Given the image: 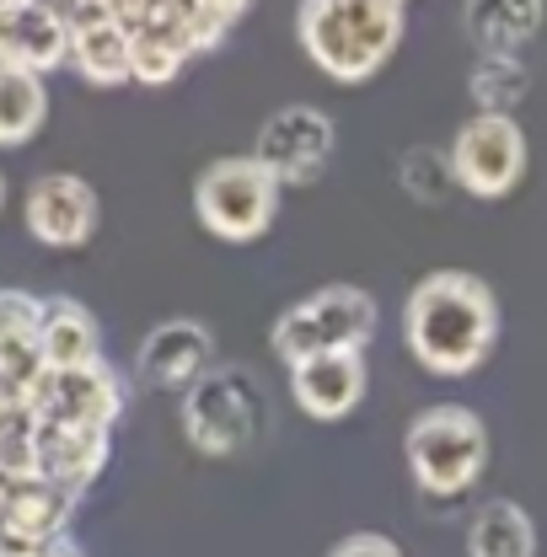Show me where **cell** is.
Returning a JSON list of instances; mask_svg holds the SVG:
<instances>
[{"mask_svg": "<svg viewBox=\"0 0 547 557\" xmlns=\"http://www.w3.org/2000/svg\"><path fill=\"white\" fill-rule=\"evenodd\" d=\"M403 338L429 375H473L499 344V300L478 274L440 269L413 284Z\"/></svg>", "mask_w": 547, "mask_h": 557, "instance_id": "1", "label": "cell"}, {"mask_svg": "<svg viewBox=\"0 0 547 557\" xmlns=\"http://www.w3.org/2000/svg\"><path fill=\"white\" fill-rule=\"evenodd\" d=\"M306 60L333 81H365L403 38V0H301L295 16Z\"/></svg>", "mask_w": 547, "mask_h": 557, "instance_id": "2", "label": "cell"}, {"mask_svg": "<svg viewBox=\"0 0 547 557\" xmlns=\"http://www.w3.org/2000/svg\"><path fill=\"white\" fill-rule=\"evenodd\" d=\"M403 450H409L413 483L424 493L457 498L478 483L483 467H488V429L473 408L446 403V408H429V413L413 418Z\"/></svg>", "mask_w": 547, "mask_h": 557, "instance_id": "3", "label": "cell"}, {"mask_svg": "<svg viewBox=\"0 0 547 557\" xmlns=\"http://www.w3.org/2000/svg\"><path fill=\"white\" fill-rule=\"evenodd\" d=\"M370 333H376V300L354 284H328L274 322V354L284 364H301L328 348H365Z\"/></svg>", "mask_w": 547, "mask_h": 557, "instance_id": "4", "label": "cell"}, {"mask_svg": "<svg viewBox=\"0 0 547 557\" xmlns=\"http://www.w3.org/2000/svg\"><path fill=\"white\" fill-rule=\"evenodd\" d=\"M194 209L199 225L220 242H258L274 225L279 209V183L253 161V156H226L199 172L194 183Z\"/></svg>", "mask_w": 547, "mask_h": 557, "instance_id": "5", "label": "cell"}, {"mask_svg": "<svg viewBox=\"0 0 547 557\" xmlns=\"http://www.w3.org/2000/svg\"><path fill=\"white\" fill-rule=\"evenodd\" d=\"M264 423V392L247 370H209L189 386L183 429L205 456H236L258 440Z\"/></svg>", "mask_w": 547, "mask_h": 557, "instance_id": "6", "label": "cell"}, {"mask_svg": "<svg viewBox=\"0 0 547 557\" xmlns=\"http://www.w3.org/2000/svg\"><path fill=\"white\" fill-rule=\"evenodd\" d=\"M451 172L457 188H467L473 199H505L521 177H526V135L515 119H494L478 113L467 119L451 139Z\"/></svg>", "mask_w": 547, "mask_h": 557, "instance_id": "7", "label": "cell"}, {"mask_svg": "<svg viewBox=\"0 0 547 557\" xmlns=\"http://www.w3.org/2000/svg\"><path fill=\"white\" fill-rule=\"evenodd\" d=\"M328 156H333V119L323 108H306V102L269 113V124L258 129V150H253V161L279 188L317 183Z\"/></svg>", "mask_w": 547, "mask_h": 557, "instance_id": "8", "label": "cell"}, {"mask_svg": "<svg viewBox=\"0 0 547 557\" xmlns=\"http://www.w3.org/2000/svg\"><path fill=\"white\" fill-rule=\"evenodd\" d=\"M33 413L44 423H75V429H113L124 413V381L97 359L81 370H49L33 392Z\"/></svg>", "mask_w": 547, "mask_h": 557, "instance_id": "9", "label": "cell"}, {"mask_svg": "<svg viewBox=\"0 0 547 557\" xmlns=\"http://www.w3.org/2000/svg\"><path fill=\"white\" fill-rule=\"evenodd\" d=\"M27 231L44 247H81V242H92V231H97V194H92V183L70 177V172L33 177V188H27Z\"/></svg>", "mask_w": 547, "mask_h": 557, "instance_id": "10", "label": "cell"}, {"mask_svg": "<svg viewBox=\"0 0 547 557\" xmlns=\"http://www.w3.org/2000/svg\"><path fill=\"white\" fill-rule=\"evenodd\" d=\"M290 397L301 403V413L323 418H349L365 397V359L360 348H328V354H312L301 364H290Z\"/></svg>", "mask_w": 547, "mask_h": 557, "instance_id": "11", "label": "cell"}, {"mask_svg": "<svg viewBox=\"0 0 547 557\" xmlns=\"http://www.w3.org/2000/svg\"><path fill=\"white\" fill-rule=\"evenodd\" d=\"M70 60V33L38 0H0V70L49 75Z\"/></svg>", "mask_w": 547, "mask_h": 557, "instance_id": "12", "label": "cell"}, {"mask_svg": "<svg viewBox=\"0 0 547 557\" xmlns=\"http://www.w3.org/2000/svg\"><path fill=\"white\" fill-rule=\"evenodd\" d=\"M209 359H215L209 327L178 317V322L150 327V338L139 344V381L156 392H178V386H194L199 375H209Z\"/></svg>", "mask_w": 547, "mask_h": 557, "instance_id": "13", "label": "cell"}, {"mask_svg": "<svg viewBox=\"0 0 547 557\" xmlns=\"http://www.w3.org/2000/svg\"><path fill=\"white\" fill-rule=\"evenodd\" d=\"M108 467V429H75L38 418V478L70 487L75 498Z\"/></svg>", "mask_w": 547, "mask_h": 557, "instance_id": "14", "label": "cell"}, {"mask_svg": "<svg viewBox=\"0 0 547 557\" xmlns=\"http://www.w3.org/2000/svg\"><path fill=\"white\" fill-rule=\"evenodd\" d=\"M75 515V493L49 478H22L11 483L5 504H0V525L5 531H22L27 542H60Z\"/></svg>", "mask_w": 547, "mask_h": 557, "instance_id": "15", "label": "cell"}, {"mask_svg": "<svg viewBox=\"0 0 547 557\" xmlns=\"http://www.w3.org/2000/svg\"><path fill=\"white\" fill-rule=\"evenodd\" d=\"M462 16L478 54H521L543 27V0H467Z\"/></svg>", "mask_w": 547, "mask_h": 557, "instance_id": "16", "label": "cell"}, {"mask_svg": "<svg viewBox=\"0 0 547 557\" xmlns=\"http://www.w3.org/2000/svg\"><path fill=\"white\" fill-rule=\"evenodd\" d=\"M38 348H44V364L49 370H81V364H97V322L86 306H75L65 295L44 300V322H38Z\"/></svg>", "mask_w": 547, "mask_h": 557, "instance_id": "17", "label": "cell"}, {"mask_svg": "<svg viewBox=\"0 0 547 557\" xmlns=\"http://www.w3.org/2000/svg\"><path fill=\"white\" fill-rule=\"evenodd\" d=\"M467 557H537V525L521 504L494 498L467 525Z\"/></svg>", "mask_w": 547, "mask_h": 557, "instance_id": "18", "label": "cell"}, {"mask_svg": "<svg viewBox=\"0 0 547 557\" xmlns=\"http://www.w3.org/2000/svg\"><path fill=\"white\" fill-rule=\"evenodd\" d=\"M70 65L81 70L92 86H119V81H130V33L113 27V22L75 27V33H70Z\"/></svg>", "mask_w": 547, "mask_h": 557, "instance_id": "19", "label": "cell"}, {"mask_svg": "<svg viewBox=\"0 0 547 557\" xmlns=\"http://www.w3.org/2000/svg\"><path fill=\"white\" fill-rule=\"evenodd\" d=\"M49 119V86L27 70H0V145H27Z\"/></svg>", "mask_w": 547, "mask_h": 557, "instance_id": "20", "label": "cell"}, {"mask_svg": "<svg viewBox=\"0 0 547 557\" xmlns=\"http://www.w3.org/2000/svg\"><path fill=\"white\" fill-rule=\"evenodd\" d=\"M526 91H532V70L521 65L515 54H483L478 70H473V102H478V113L510 119Z\"/></svg>", "mask_w": 547, "mask_h": 557, "instance_id": "21", "label": "cell"}, {"mask_svg": "<svg viewBox=\"0 0 547 557\" xmlns=\"http://www.w3.org/2000/svg\"><path fill=\"white\" fill-rule=\"evenodd\" d=\"M0 472L11 483L38 478V413H33V403L0 397Z\"/></svg>", "mask_w": 547, "mask_h": 557, "instance_id": "22", "label": "cell"}, {"mask_svg": "<svg viewBox=\"0 0 547 557\" xmlns=\"http://www.w3.org/2000/svg\"><path fill=\"white\" fill-rule=\"evenodd\" d=\"M183 65H189V49H183V44H172V38H161V33H150V27L130 33V81L167 86Z\"/></svg>", "mask_w": 547, "mask_h": 557, "instance_id": "23", "label": "cell"}, {"mask_svg": "<svg viewBox=\"0 0 547 557\" xmlns=\"http://www.w3.org/2000/svg\"><path fill=\"white\" fill-rule=\"evenodd\" d=\"M403 188H409L418 205H440L451 188H457V172H451V150H429V145H413L403 156Z\"/></svg>", "mask_w": 547, "mask_h": 557, "instance_id": "24", "label": "cell"}, {"mask_svg": "<svg viewBox=\"0 0 547 557\" xmlns=\"http://www.w3.org/2000/svg\"><path fill=\"white\" fill-rule=\"evenodd\" d=\"M44 322V300L27 289H0V344H27L38 338Z\"/></svg>", "mask_w": 547, "mask_h": 557, "instance_id": "25", "label": "cell"}, {"mask_svg": "<svg viewBox=\"0 0 547 557\" xmlns=\"http://www.w3.org/2000/svg\"><path fill=\"white\" fill-rule=\"evenodd\" d=\"M328 557H403V553H398V542H387V536H349V542H339Z\"/></svg>", "mask_w": 547, "mask_h": 557, "instance_id": "26", "label": "cell"}, {"mask_svg": "<svg viewBox=\"0 0 547 557\" xmlns=\"http://www.w3.org/2000/svg\"><path fill=\"white\" fill-rule=\"evenodd\" d=\"M97 5H102L108 22L124 27V33H139V22H145V0H97Z\"/></svg>", "mask_w": 547, "mask_h": 557, "instance_id": "27", "label": "cell"}, {"mask_svg": "<svg viewBox=\"0 0 547 557\" xmlns=\"http://www.w3.org/2000/svg\"><path fill=\"white\" fill-rule=\"evenodd\" d=\"M199 5H205L209 16H220V22L231 27V22H236V16H242V11H247L253 0H199Z\"/></svg>", "mask_w": 547, "mask_h": 557, "instance_id": "28", "label": "cell"}, {"mask_svg": "<svg viewBox=\"0 0 547 557\" xmlns=\"http://www.w3.org/2000/svg\"><path fill=\"white\" fill-rule=\"evenodd\" d=\"M38 5H44L49 16H60V22H65V33H70V22L86 11V0H38Z\"/></svg>", "mask_w": 547, "mask_h": 557, "instance_id": "29", "label": "cell"}, {"mask_svg": "<svg viewBox=\"0 0 547 557\" xmlns=\"http://www.w3.org/2000/svg\"><path fill=\"white\" fill-rule=\"evenodd\" d=\"M38 557H81V547H75L70 536H60V542H49V547H44Z\"/></svg>", "mask_w": 547, "mask_h": 557, "instance_id": "30", "label": "cell"}, {"mask_svg": "<svg viewBox=\"0 0 547 557\" xmlns=\"http://www.w3.org/2000/svg\"><path fill=\"white\" fill-rule=\"evenodd\" d=\"M5 493H11V478H5V472H0V504H5Z\"/></svg>", "mask_w": 547, "mask_h": 557, "instance_id": "31", "label": "cell"}, {"mask_svg": "<svg viewBox=\"0 0 547 557\" xmlns=\"http://www.w3.org/2000/svg\"><path fill=\"white\" fill-rule=\"evenodd\" d=\"M0 209H5V177H0Z\"/></svg>", "mask_w": 547, "mask_h": 557, "instance_id": "32", "label": "cell"}]
</instances>
